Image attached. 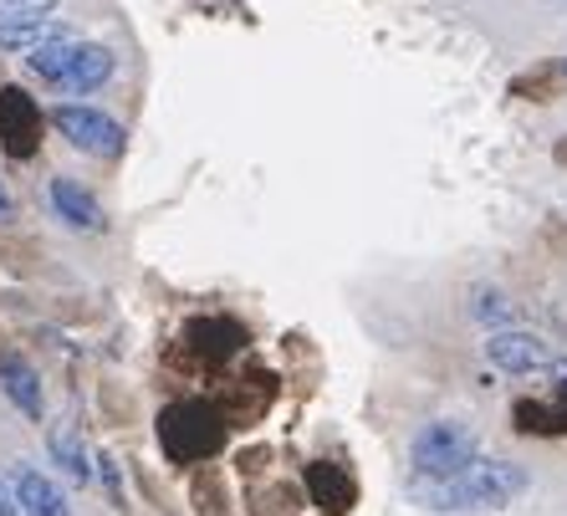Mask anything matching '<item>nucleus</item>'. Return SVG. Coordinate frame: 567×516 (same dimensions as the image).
Masks as SVG:
<instances>
[{
  "mask_svg": "<svg viewBox=\"0 0 567 516\" xmlns=\"http://www.w3.org/2000/svg\"><path fill=\"white\" fill-rule=\"evenodd\" d=\"M52 128L62 133L72 148L93 154V159H118V154H123V138H128L118 118H107V113H97V107H87V103L52 107Z\"/></svg>",
  "mask_w": 567,
  "mask_h": 516,
  "instance_id": "3",
  "label": "nucleus"
},
{
  "mask_svg": "<svg viewBox=\"0 0 567 516\" xmlns=\"http://www.w3.org/2000/svg\"><path fill=\"white\" fill-rule=\"evenodd\" d=\"M47 455H52L56 471H62L66 481H78V486H87V481L97 476L93 451H87V440H82V430L72 420H56L52 430H47Z\"/></svg>",
  "mask_w": 567,
  "mask_h": 516,
  "instance_id": "5",
  "label": "nucleus"
},
{
  "mask_svg": "<svg viewBox=\"0 0 567 516\" xmlns=\"http://www.w3.org/2000/svg\"><path fill=\"white\" fill-rule=\"evenodd\" d=\"M0 516H21V502H16L11 481H0Z\"/></svg>",
  "mask_w": 567,
  "mask_h": 516,
  "instance_id": "14",
  "label": "nucleus"
},
{
  "mask_svg": "<svg viewBox=\"0 0 567 516\" xmlns=\"http://www.w3.org/2000/svg\"><path fill=\"white\" fill-rule=\"evenodd\" d=\"M78 47L82 41H72V37H56V41H41L37 52H27V66L37 72L47 87H62V78H66V66H72V56H78Z\"/></svg>",
  "mask_w": 567,
  "mask_h": 516,
  "instance_id": "11",
  "label": "nucleus"
},
{
  "mask_svg": "<svg viewBox=\"0 0 567 516\" xmlns=\"http://www.w3.org/2000/svg\"><path fill=\"white\" fill-rule=\"evenodd\" d=\"M107 78H113V52H107V47H87V41H82L78 56H72V66H66V78H62V93L87 97V93H97Z\"/></svg>",
  "mask_w": 567,
  "mask_h": 516,
  "instance_id": "9",
  "label": "nucleus"
},
{
  "mask_svg": "<svg viewBox=\"0 0 567 516\" xmlns=\"http://www.w3.org/2000/svg\"><path fill=\"white\" fill-rule=\"evenodd\" d=\"M527 486H532L527 465L475 461L450 481H414V496L424 502V512H502V506H512Z\"/></svg>",
  "mask_w": 567,
  "mask_h": 516,
  "instance_id": "1",
  "label": "nucleus"
},
{
  "mask_svg": "<svg viewBox=\"0 0 567 516\" xmlns=\"http://www.w3.org/2000/svg\"><path fill=\"white\" fill-rule=\"evenodd\" d=\"M11 486H16V502H21V516H72L66 491L47 471H37V465H16Z\"/></svg>",
  "mask_w": 567,
  "mask_h": 516,
  "instance_id": "6",
  "label": "nucleus"
},
{
  "mask_svg": "<svg viewBox=\"0 0 567 516\" xmlns=\"http://www.w3.org/2000/svg\"><path fill=\"white\" fill-rule=\"evenodd\" d=\"M56 0H0V21H21V16H52Z\"/></svg>",
  "mask_w": 567,
  "mask_h": 516,
  "instance_id": "13",
  "label": "nucleus"
},
{
  "mask_svg": "<svg viewBox=\"0 0 567 516\" xmlns=\"http://www.w3.org/2000/svg\"><path fill=\"white\" fill-rule=\"evenodd\" d=\"M486 358H491V369H502V373H547L557 363L553 343L527 328H496L486 338Z\"/></svg>",
  "mask_w": 567,
  "mask_h": 516,
  "instance_id": "4",
  "label": "nucleus"
},
{
  "mask_svg": "<svg viewBox=\"0 0 567 516\" xmlns=\"http://www.w3.org/2000/svg\"><path fill=\"white\" fill-rule=\"evenodd\" d=\"M0 389H6V399H11L27 420H41V414H47V399H41V373L31 369L21 353H0Z\"/></svg>",
  "mask_w": 567,
  "mask_h": 516,
  "instance_id": "7",
  "label": "nucleus"
},
{
  "mask_svg": "<svg viewBox=\"0 0 567 516\" xmlns=\"http://www.w3.org/2000/svg\"><path fill=\"white\" fill-rule=\"evenodd\" d=\"M66 37L52 16H21V21H0V52H37L41 41Z\"/></svg>",
  "mask_w": 567,
  "mask_h": 516,
  "instance_id": "10",
  "label": "nucleus"
},
{
  "mask_svg": "<svg viewBox=\"0 0 567 516\" xmlns=\"http://www.w3.org/2000/svg\"><path fill=\"white\" fill-rule=\"evenodd\" d=\"M410 461H414V481H450L461 476L465 465L481 461V440L461 420H430L414 435Z\"/></svg>",
  "mask_w": 567,
  "mask_h": 516,
  "instance_id": "2",
  "label": "nucleus"
},
{
  "mask_svg": "<svg viewBox=\"0 0 567 516\" xmlns=\"http://www.w3.org/2000/svg\"><path fill=\"white\" fill-rule=\"evenodd\" d=\"M11 215H16V205H11V195L0 189V220H11Z\"/></svg>",
  "mask_w": 567,
  "mask_h": 516,
  "instance_id": "15",
  "label": "nucleus"
},
{
  "mask_svg": "<svg viewBox=\"0 0 567 516\" xmlns=\"http://www.w3.org/2000/svg\"><path fill=\"white\" fill-rule=\"evenodd\" d=\"M471 318H475V322H486V328L496 332V328H506V322L516 318V307L506 302V291H496V287H475V291H471Z\"/></svg>",
  "mask_w": 567,
  "mask_h": 516,
  "instance_id": "12",
  "label": "nucleus"
},
{
  "mask_svg": "<svg viewBox=\"0 0 567 516\" xmlns=\"http://www.w3.org/2000/svg\"><path fill=\"white\" fill-rule=\"evenodd\" d=\"M52 210L62 215L72 230H93V236H97V230H107L103 205H97V199L87 195L78 179H66V174H62V179H52Z\"/></svg>",
  "mask_w": 567,
  "mask_h": 516,
  "instance_id": "8",
  "label": "nucleus"
}]
</instances>
